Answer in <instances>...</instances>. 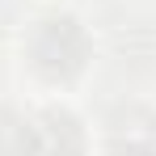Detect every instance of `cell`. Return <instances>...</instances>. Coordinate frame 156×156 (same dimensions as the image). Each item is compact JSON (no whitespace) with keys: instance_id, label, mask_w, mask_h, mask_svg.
<instances>
[{"instance_id":"6da1fadb","label":"cell","mask_w":156,"mask_h":156,"mask_svg":"<svg viewBox=\"0 0 156 156\" xmlns=\"http://www.w3.org/2000/svg\"><path fill=\"white\" fill-rule=\"evenodd\" d=\"M21 59L38 84L72 89L93 68V34L76 13H42L21 38Z\"/></svg>"},{"instance_id":"7a4b0ae2","label":"cell","mask_w":156,"mask_h":156,"mask_svg":"<svg viewBox=\"0 0 156 156\" xmlns=\"http://www.w3.org/2000/svg\"><path fill=\"white\" fill-rule=\"evenodd\" d=\"M30 156H89V127L72 105H42L30 114Z\"/></svg>"},{"instance_id":"3957f363","label":"cell","mask_w":156,"mask_h":156,"mask_svg":"<svg viewBox=\"0 0 156 156\" xmlns=\"http://www.w3.org/2000/svg\"><path fill=\"white\" fill-rule=\"evenodd\" d=\"M0 156H30V114L0 101Z\"/></svg>"},{"instance_id":"277c9868","label":"cell","mask_w":156,"mask_h":156,"mask_svg":"<svg viewBox=\"0 0 156 156\" xmlns=\"http://www.w3.org/2000/svg\"><path fill=\"white\" fill-rule=\"evenodd\" d=\"M110 156H156V131H152V122L114 127L110 131Z\"/></svg>"}]
</instances>
